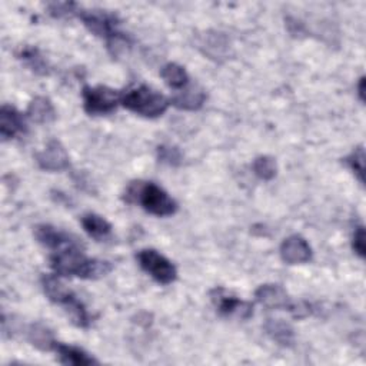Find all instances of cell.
Listing matches in <instances>:
<instances>
[{
  "label": "cell",
  "mask_w": 366,
  "mask_h": 366,
  "mask_svg": "<svg viewBox=\"0 0 366 366\" xmlns=\"http://www.w3.org/2000/svg\"><path fill=\"white\" fill-rule=\"evenodd\" d=\"M158 158L161 162L171 165V166H178L182 162V154L178 148L171 146V145H162L158 148Z\"/></svg>",
  "instance_id": "26"
},
{
  "label": "cell",
  "mask_w": 366,
  "mask_h": 366,
  "mask_svg": "<svg viewBox=\"0 0 366 366\" xmlns=\"http://www.w3.org/2000/svg\"><path fill=\"white\" fill-rule=\"evenodd\" d=\"M19 59L23 60L35 73L46 76L49 75V66L41 52L33 46H23L18 53Z\"/></svg>",
  "instance_id": "21"
},
{
  "label": "cell",
  "mask_w": 366,
  "mask_h": 366,
  "mask_svg": "<svg viewBox=\"0 0 366 366\" xmlns=\"http://www.w3.org/2000/svg\"><path fill=\"white\" fill-rule=\"evenodd\" d=\"M62 306L65 308L66 313L69 315L70 321L79 326V328H87L90 325V315L87 312V309L85 308V305L77 299V296H75L73 294L69 295V298L62 303Z\"/></svg>",
  "instance_id": "19"
},
{
  "label": "cell",
  "mask_w": 366,
  "mask_h": 366,
  "mask_svg": "<svg viewBox=\"0 0 366 366\" xmlns=\"http://www.w3.org/2000/svg\"><path fill=\"white\" fill-rule=\"evenodd\" d=\"M257 301L268 309H285L291 311L294 301H291L288 292L275 284L262 285L255 292Z\"/></svg>",
  "instance_id": "10"
},
{
  "label": "cell",
  "mask_w": 366,
  "mask_h": 366,
  "mask_svg": "<svg viewBox=\"0 0 366 366\" xmlns=\"http://www.w3.org/2000/svg\"><path fill=\"white\" fill-rule=\"evenodd\" d=\"M82 226L86 230V233L90 235L92 237H95V239H104L112 232L110 223L104 217H102L96 213L83 215L82 216Z\"/></svg>",
  "instance_id": "20"
},
{
  "label": "cell",
  "mask_w": 366,
  "mask_h": 366,
  "mask_svg": "<svg viewBox=\"0 0 366 366\" xmlns=\"http://www.w3.org/2000/svg\"><path fill=\"white\" fill-rule=\"evenodd\" d=\"M120 103L136 114L145 117H159L168 110L171 100L155 89L142 85L122 93Z\"/></svg>",
  "instance_id": "3"
},
{
  "label": "cell",
  "mask_w": 366,
  "mask_h": 366,
  "mask_svg": "<svg viewBox=\"0 0 366 366\" xmlns=\"http://www.w3.org/2000/svg\"><path fill=\"white\" fill-rule=\"evenodd\" d=\"M83 107L89 114L97 116V114H109L112 113L117 104L120 103V93L106 87V86H97L83 87Z\"/></svg>",
  "instance_id": "5"
},
{
  "label": "cell",
  "mask_w": 366,
  "mask_h": 366,
  "mask_svg": "<svg viewBox=\"0 0 366 366\" xmlns=\"http://www.w3.org/2000/svg\"><path fill=\"white\" fill-rule=\"evenodd\" d=\"M210 299L223 316H237L240 319H248L254 315V305L251 302L240 301L237 296L229 294L223 288H215L210 292Z\"/></svg>",
  "instance_id": "6"
},
{
  "label": "cell",
  "mask_w": 366,
  "mask_h": 366,
  "mask_svg": "<svg viewBox=\"0 0 366 366\" xmlns=\"http://www.w3.org/2000/svg\"><path fill=\"white\" fill-rule=\"evenodd\" d=\"M206 102V93L199 87H189L171 99V103L182 110H199Z\"/></svg>",
  "instance_id": "16"
},
{
  "label": "cell",
  "mask_w": 366,
  "mask_h": 366,
  "mask_svg": "<svg viewBox=\"0 0 366 366\" xmlns=\"http://www.w3.org/2000/svg\"><path fill=\"white\" fill-rule=\"evenodd\" d=\"M125 200L128 203L141 205L146 212L155 216H172L178 210V203L162 188L152 182H132L125 192Z\"/></svg>",
  "instance_id": "2"
},
{
  "label": "cell",
  "mask_w": 366,
  "mask_h": 366,
  "mask_svg": "<svg viewBox=\"0 0 366 366\" xmlns=\"http://www.w3.org/2000/svg\"><path fill=\"white\" fill-rule=\"evenodd\" d=\"M352 247H353L355 254L363 259L365 255H366V243H365V229H363V226H357L355 229Z\"/></svg>",
  "instance_id": "27"
},
{
  "label": "cell",
  "mask_w": 366,
  "mask_h": 366,
  "mask_svg": "<svg viewBox=\"0 0 366 366\" xmlns=\"http://www.w3.org/2000/svg\"><path fill=\"white\" fill-rule=\"evenodd\" d=\"M136 258L139 261L141 268L146 274H149L156 282L162 285H169L176 281L178 278L176 267L158 251L142 249Z\"/></svg>",
  "instance_id": "4"
},
{
  "label": "cell",
  "mask_w": 366,
  "mask_h": 366,
  "mask_svg": "<svg viewBox=\"0 0 366 366\" xmlns=\"http://www.w3.org/2000/svg\"><path fill=\"white\" fill-rule=\"evenodd\" d=\"M199 49L209 58L215 60L226 59L229 52V41L223 33L219 32H208L205 33L199 43Z\"/></svg>",
  "instance_id": "12"
},
{
  "label": "cell",
  "mask_w": 366,
  "mask_h": 366,
  "mask_svg": "<svg viewBox=\"0 0 366 366\" xmlns=\"http://www.w3.org/2000/svg\"><path fill=\"white\" fill-rule=\"evenodd\" d=\"M28 340L38 349L46 352V350H55L56 340L53 338V333L49 328H46L42 323H32L28 328Z\"/></svg>",
  "instance_id": "18"
},
{
  "label": "cell",
  "mask_w": 366,
  "mask_h": 366,
  "mask_svg": "<svg viewBox=\"0 0 366 366\" xmlns=\"http://www.w3.org/2000/svg\"><path fill=\"white\" fill-rule=\"evenodd\" d=\"M50 265L56 275L77 276L82 279H99L112 271V265L107 261L86 258L77 239L56 249L50 258Z\"/></svg>",
  "instance_id": "1"
},
{
  "label": "cell",
  "mask_w": 366,
  "mask_h": 366,
  "mask_svg": "<svg viewBox=\"0 0 366 366\" xmlns=\"http://www.w3.org/2000/svg\"><path fill=\"white\" fill-rule=\"evenodd\" d=\"M267 333L282 346H292L295 342L294 328L284 319H268L265 323Z\"/></svg>",
  "instance_id": "17"
},
{
  "label": "cell",
  "mask_w": 366,
  "mask_h": 366,
  "mask_svg": "<svg viewBox=\"0 0 366 366\" xmlns=\"http://www.w3.org/2000/svg\"><path fill=\"white\" fill-rule=\"evenodd\" d=\"M42 286H43L46 296L58 305H62L72 294L69 289L65 288V285L55 275H43Z\"/></svg>",
  "instance_id": "22"
},
{
  "label": "cell",
  "mask_w": 366,
  "mask_h": 366,
  "mask_svg": "<svg viewBox=\"0 0 366 366\" xmlns=\"http://www.w3.org/2000/svg\"><path fill=\"white\" fill-rule=\"evenodd\" d=\"M35 236L42 243V245H45L46 248L53 249V251L60 249L65 245H69V243L76 240L69 233L62 232V230H59V229H56V227H53L50 225H39V226H36Z\"/></svg>",
  "instance_id": "13"
},
{
  "label": "cell",
  "mask_w": 366,
  "mask_h": 366,
  "mask_svg": "<svg viewBox=\"0 0 366 366\" xmlns=\"http://www.w3.org/2000/svg\"><path fill=\"white\" fill-rule=\"evenodd\" d=\"M55 350L59 356V360L63 365H73V366H86V365H93L97 363L95 357H92L89 353H86L83 349L72 345H65V343H56Z\"/></svg>",
  "instance_id": "15"
},
{
  "label": "cell",
  "mask_w": 366,
  "mask_h": 366,
  "mask_svg": "<svg viewBox=\"0 0 366 366\" xmlns=\"http://www.w3.org/2000/svg\"><path fill=\"white\" fill-rule=\"evenodd\" d=\"M365 83H366V80H365V77L362 76L360 80H359V83H357V95H359V99H360L362 102H365Z\"/></svg>",
  "instance_id": "28"
},
{
  "label": "cell",
  "mask_w": 366,
  "mask_h": 366,
  "mask_svg": "<svg viewBox=\"0 0 366 366\" xmlns=\"http://www.w3.org/2000/svg\"><path fill=\"white\" fill-rule=\"evenodd\" d=\"M276 162L271 156H259L254 162V172L262 181H271L276 176Z\"/></svg>",
  "instance_id": "24"
},
{
  "label": "cell",
  "mask_w": 366,
  "mask_h": 366,
  "mask_svg": "<svg viewBox=\"0 0 366 366\" xmlns=\"http://www.w3.org/2000/svg\"><path fill=\"white\" fill-rule=\"evenodd\" d=\"M77 16L89 32L99 38H104L106 42L119 33L116 31L117 19L114 15L103 11H80L77 12Z\"/></svg>",
  "instance_id": "7"
},
{
  "label": "cell",
  "mask_w": 366,
  "mask_h": 366,
  "mask_svg": "<svg viewBox=\"0 0 366 366\" xmlns=\"http://www.w3.org/2000/svg\"><path fill=\"white\" fill-rule=\"evenodd\" d=\"M36 162L46 172H62L70 165L69 155L59 141H50L48 146L36 155Z\"/></svg>",
  "instance_id": "8"
},
{
  "label": "cell",
  "mask_w": 366,
  "mask_h": 366,
  "mask_svg": "<svg viewBox=\"0 0 366 366\" xmlns=\"http://www.w3.org/2000/svg\"><path fill=\"white\" fill-rule=\"evenodd\" d=\"M346 165L350 168V171L355 173L357 181L360 183L365 182V151L362 146L356 148L346 159Z\"/></svg>",
  "instance_id": "25"
},
{
  "label": "cell",
  "mask_w": 366,
  "mask_h": 366,
  "mask_svg": "<svg viewBox=\"0 0 366 366\" xmlns=\"http://www.w3.org/2000/svg\"><path fill=\"white\" fill-rule=\"evenodd\" d=\"M161 76L172 89H183L189 83V76L185 68L178 63H168L162 68Z\"/></svg>",
  "instance_id": "23"
},
{
  "label": "cell",
  "mask_w": 366,
  "mask_h": 366,
  "mask_svg": "<svg viewBox=\"0 0 366 366\" xmlns=\"http://www.w3.org/2000/svg\"><path fill=\"white\" fill-rule=\"evenodd\" d=\"M281 257L288 265H301L311 261L312 249L302 236L294 235L282 242Z\"/></svg>",
  "instance_id": "9"
},
{
  "label": "cell",
  "mask_w": 366,
  "mask_h": 366,
  "mask_svg": "<svg viewBox=\"0 0 366 366\" xmlns=\"http://www.w3.org/2000/svg\"><path fill=\"white\" fill-rule=\"evenodd\" d=\"M28 116L35 122V124L48 125L56 119V110L48 97L38 96L29 103Z\"/></svg>",
  "instance_id": "14"
},
{
  "label": "cell",
  "mask_w": 366,
  "mask_h": 366,
  "mask_svg": "<svg viewBox=\"0 0 366 366\" xmlns=\"http://www.w3.org/2000/svg\"><path fill=\"white\" fill-rule=\"evenodd\" d=\"M23 132H26L23 116L14 106L4 104L0 110V136L4 141H11Z\"/></svg>",
  "instance_id": "11"
}]
</instances>
